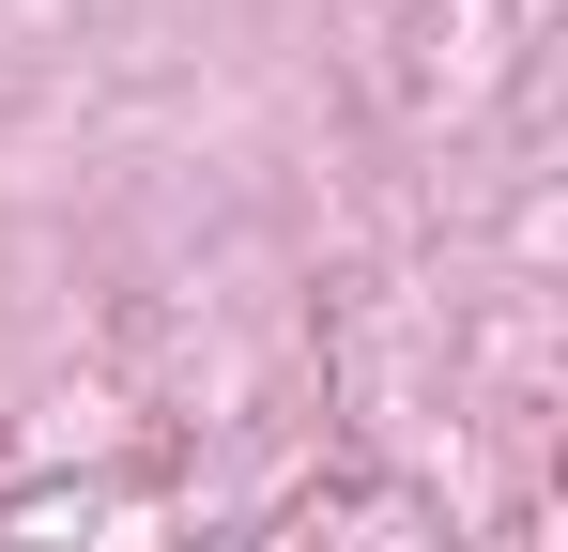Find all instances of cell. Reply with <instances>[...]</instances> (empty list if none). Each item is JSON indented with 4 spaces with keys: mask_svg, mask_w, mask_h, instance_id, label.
<instances>
[]
</instances>
